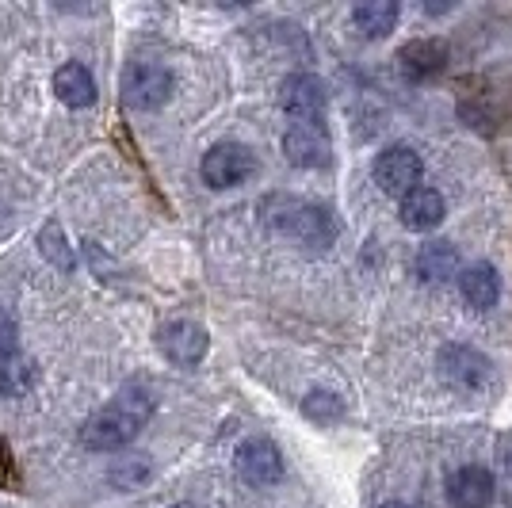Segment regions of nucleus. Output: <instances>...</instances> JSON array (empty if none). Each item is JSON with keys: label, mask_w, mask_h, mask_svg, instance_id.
Returning <instances> with one entry per match:
<instances>
[{"label": "nucleus", "mask_w": 512, "mask_h": 508, "mask_svg": "<svg viewBox=\"0 0 512 508\" xmlns=\"http://www.w3.org/2000/svg\"><path fill=\"white\" fill-rule=\"evenodd\" d=\"M153 398L142 386H123L104 409H96L81 428V447L88 451H123L150 424Z\"/></svg>", "instance_id": "1"}, {"label": "nucleus", "mask_w": 512, "mask_h": 508, "mask_svg": "<svg viewBox=\"0 0 512 508\" xmlns=\"http://www.w3.org/2000/svg\"><path fill=\"white\" fill-rule=\"evenodd\" d=\"M264 222L272 230L287 233V237H295L302 245H310V249H325L337 237L333 214L325 211V207H318V203L295 199V195H272V199H264Z\"/></svg>", "instance_id": "2"}, {"label": "nucleus", "mask_w": 512, "mask_h": 508, "mask_svg": "<svg viewBox=\"0 0 512 508\" xmlns=\"http://www.w3.org/2000/svg\"><path fill=\"white\" fill-rule=\"evenodd\" d=\"M172 73L161 62H130L123 69V104L134 111H157L169 104Z\"/></svg>", "instance_id": "3"}, {"label": "nucleus", "mask_w": 512, "mask_h": 508, "mask_svg": "<svg viewBox=\"0 0 512 508\" xmlns=\"http://www.w3.org/2000/svg\"><path fill=\"white\" fill-rule=\"evenodd\" d=\"M199 172H203L207 188H237L256 172V153L249 146H241V142H218V146L203 153Z\"/></svg>", "instance_id": "4"}, {"label": "nucleus", "mask_w": 512, "mask_h": 508, "mask_svg": "<svg viewBox=\"0 0 512 508\" xmlns=\"http://www.w3.org/2000/svg\"><path fill=\"white\" fill-rule=\"evenodd\" d=\"M375 184L386 191V195H398L406 199L413 188H421V176H425V161L413 146H386L379 157H375Z\"/></svg>", "instance_id": "5"}, {"label": "nucleus", "mask_w": 512, "mask_h": 508, "mask_svg": "<svg viewBox=\"0 0 512 508\" xmlns=\"http://www.w3.org/2000/svg\"><path fill=\"white\" fill-rule=\"evenodd\" d=\"M234 466H237V474L256 489L283 482V455H279V447L272 444L268 436H249V440H241L234 451Z\"/></svg>", "instance_id": "6"}, {"label": "nucleus", "mask_w": 512, "mask_h": 508, "mask_svg": "<svg viewBox=\"0 0 512 508\" xmlns=\"http://www.w3.org/2000/svg\"><path fill=\"white\" fill-rule=\"evenodd\" d=\"M283 153L295 169H325L333 161V142L321 123H291L283 134Z\"/></svg>", "instance_id": "7"}, {"label": "nucleus", "mask_w": 512, "mask_h": 508, "mask_svg": "<svg viewBox=\"0 0 512 508\" xmlns=\"http://www.w3.org/2000/svg\"><path fill=\"white\" fill-rule=\"evenodd\" d=\"M157 348L165 352V360L176 367H195V363L207 356L211 337L199 321H169L161 333H157Z\"/></svg>", "instance_id": "8"}, {"label": "nucleus", "mask_w": 512, "mask_h": 508, "mask_svg": "<svg viewBox=\"0 0 512 508\" xmlns=\"http://www.w3.org/2000/svg\"><path fill=\"white\" fill-rule=\"evenodd\" d=\"M279 107L295 123H321V115H325V85L314 73H291L279 88Z\"/></svg>", "instance_id": "9"}, {"label": "nucleus", "mask_w": 512, "mask_h": 508, "mask_svg": "<svg viewBox=\"0 0 512 508\" xmlns=\"http://www.w3.org/2000/svg\"><path fill=\"white\" fill-rule=\"evenodd\" d=\"M493 493H497V482L486 466H459L448 478V501L455 508H490Z\"/></svg>", "instance_id": "10"}, {"label": "nucleus", "mask_w": 512, "mask_h": 508, "mask_svg": "<svg viewBox=\"0 0 512 508\" xmlns=\"http://www.w3.org/2000/svg\"><path fill=\"white\" fill-rule=\"evenodd\" d=\"M440 367L459 390H478V386H486L493 379L490 360L482 352H474V348H463V344H448L440 352Z\"/></svg>", "instance_id": "11"}, {"label": "nucleus", "mask_w": 512, "mask_h": 508, "mask_svg": "<svg viewBox=\"0 0 512 508\" xmlns=\"http://www.w3.org/2000/svg\"><path fill=\"white\" fill-rule=\"evenodd\" d=\"M448 62V50L444 43H436V39H413L398 50V69L406 73L409 81H428V77H436L440 69Z\"/></svg>", "instance_id": "12"}, {"label": "nucleus", "mask_w": 512, "mask_h": 508, "mask_svg": "<svg viewBox=\"0 0 512 508\" xmlns=\"http://www.w3.org/2000/svg\"><path fill=\"white\" fill-rule=\"evenodd\" d=\"M54 96H58L65 107H73V111L96 104V81H92L88 65L65 62L62 69L54 73Z\"/></svg>", "instance_id": "13"}, {"label": "nucleus", "mask_w": 512, "mask_h": 508, "mask_svg": "<svg viewBox=\"0 0 512 508\" xmlns=\"http://www.w3.org/2000/svg\"><path fill=\"white\" fill-rule=\"evenodd\" d=\"M444 195L436 188H413L402 199V222H406L409 230L425 233V230H436L440 222H444Z\"/></svg>", "instance_id": "14"}, {"label": "nucleus", "mask_w": 512, "mask_h": 508, "mask_svg": "<svg viewBox=\"0 0 512 508\" xmlns=\"http://www.w3.org/2000/svg\"><path fill=\"white\" fill-rule=\"evenodd\" d=\"M459 291L467 298V306L490 310V306H497V298H501V276H497L493 264H470V268L459 272Z\"/></svg>", "instance_id": "15"}, {"label": "nucleus", "mask_w": 512, "mask_h": 508, "mask_svg": "<svg viewBox=\"0 0 512 508\" xmlns=\"http://www.w3.org/2000/svg\"><path fill=\"white\" fill-rule=\"evenodd\" d=\"M463 272L459 268V253L451 241H425L421 253H417V276L425 283H448Z\"/></svg>", "instance_id": "16"}, {"label": "nucleus", "mask_w": 512, "mask_h": 508, "mask_svg": "<svg viewBox=\"0 0 512 508\" xmlns=\"http://www.w3.org/2000/svg\"><path fill=\"white\" fill-rule=\"evenodd\" d=\"M398 4L394 0H363L352 8V23H356V31H360L363 39H383L394 31V23H398Z\"/></svg>", "instance_id": "17"}, {"label": "nucleus", "mask_w": 512, "mask_h": 508, "mask_svg": "<svg viewBox=\"0 0 512 508\" xmlns=\"http://www.w3.org/2000/svg\"><path fill=\"white\" fill-rule=\"evenodd\" d=\"M35 382H39V367L31 360L12 356V360L0 363V394H4V398H23V394H31Z\"/></svg>", "instance_id": "18"}, {"label": "nucleus", "mask_w": 512, "mask_h": 508, "mask_svg": "<svg viewBox=\"0 0 512 508\" xmlns=\"http://www.w3.org/2000/svg\"><path fill=\"white\" fill-rule=\"evenodd\" d=\"M39 249L43 256L58 268V272H73L77 268V256H73V245H69V237L58 222H46L43 233H39Z\"/></svg>", "instance_id": "19"}, {"label": "nucleus", "mask_w": 512, "mask_h": 508, "mask_svg": "<svg viewBox=\"0 0 512 508\" xmlns=\"http://www.w3.org/2000/svg\"><path fill=\"white\" fill-rule=\"evenodd\" d=\"M302 417L314 424H337L344 417V398L333 390H310L302 398Z\"/></svg>", "instance_id": "20"}, {"label": "nucleus", "mask_w": 512, "mask_h": 508, "mask_svg": "<svg viewBox=\"0 0 512 508\" xmlns=\"http://www.w3.org/2000/svg\"><path fill=\"white\" fill-rule=\"evenodd\" d=\"M107 478H111L119 489H134L150 478V463L138 455V459H130V463H123V466H111V474H107Z\"/></svg>", "instance_id": "21"}, {"label": "nucleus", "mask_w": 512, "mask_h": 508, "mask_svg": "<svg viewBox=\"0 0 512 508\" xmlns=\"http://www.w3.org/2000/svg\"><path fill=\"white\" fill-rule=\"evenodd\" d=\"M20 356V329H16V318L8 310H0V363Z\"/></svg>", "instance_id": "22"}, {"label": "nucleus", "mask_w": 512, "mask_h": 508, "mask_svg": "<svg viewBox=\"0 0 512 508\" xmlns=\"http://www.w3.org/2000/svg\"><path fill=\"white\" fill-rule=\"evenodd\" d=\"M0 486H20V474L12 466V451H8L4 440H0Z\"/></svg>", "instance_id": "23"}, {"label": "nucleus", "mask_w": 512, "mask_h": 508, "mask_svg": "<svg viewBox=\"0 0 512 508\" xmlns=\"http://www.w3.org/2000/svg\"><path fill=\"white\" fill-rule=\"evenodd\" d=\"M172 508H195L192 501H180V505H172Z\"/></svg>", "instance_id": "24"}, {"label": "nucleus", "mask_w": 512, "mask_h": 508, "mask_svg": "<svg viewBox=\"0 0 512 508\" xmlns=\"http://www.w3.org/2000/svg\"><path fill=\"white\" fill-rule=\"evenodd\" d=\"M386 508H406V505H386Z\"/></svg>", "instance_id": "25"}]
</instances>
